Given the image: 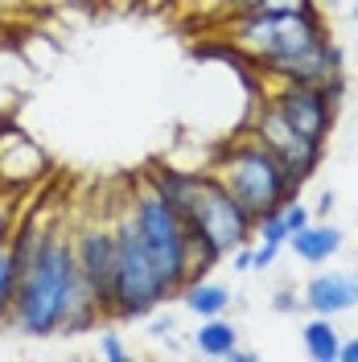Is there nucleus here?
I'll return each mask as SVG.
<instances>
[{
    "label": "nucleus",
    "mask_w": 358,
    "mask_h": 362,
    "mask_svg": "<svg viewBox=\"0 0 358 362\" xmlns=\"http://www.w3.org/2000/svg\"><path fill=\"white\" fill-rule=\"evenodd\" d=\"M337 358H342V362H358V338L342 341V346H337Z\"/></svg>",
    "instance_id": "cd10ccee"
},
{
    "label": "nucleus",
    "mask_w": 358,
    "mask_h": 362,
    "mask_svg": "<svg viewBox=\"0 0 358 362\" xmlns=\"http://www.w3.org/2000/svg\"><path fill=\"white\" fill-rule=\"evenodd\" d=\"M305 309H313L317 317H337L358 305V272H321L305 284L301 296Z\"/></svg>",
    "instance_id": "9b49d317"
},
{
    "label": "nucleus",
    "mask_w": 358,
    "mask_h": 362,
    "mask_svg": "<svg viewBox=\"0 0 358 362\" xmlns=\"http://www.w3.org/2000/svg\"><path fill=\"white\" fill-rule=\"evenodd\" d=\"M330 29L321 8L313 13H268V8H247L231 21V42L255 62V70H272L280 62L301 58L305 49L325 42Z\"/></svg>",
    "instance_id": "7ed1b4c3"
},
{
    "label": "nucleus",
    "mask_w": 358,
    "mask_h": 362,
    "mask_svg": "<svg viewBox=\"0 0 358 362\" xmlns=\"http://www.w3.org/2000/svg\"><path fill=\"white\" fill-rule=\"evenodd\" d=\"M178 329V321H173V313H165V317H153V325H149V334L153 338H169Z\"/></svg>",
    "instance_id": "bb28decb"
},
{
    "label": "nucleus",
    "mask_w": 358,
    "mask_h": 362,
    "mask_svg": "<svg viewBox=\"0 0 358 362\" xmlns=\"http://www.w3.org/2000/svg\"><path fill=\"white\" fill-rule=\"evenodd\" d=\"M210 173L223 181L255 218L268 214V210H280L284 202H292L301 194V185L292 181L284 160L276 157L268 144H260L255 136H243V140L226 144L223 153L214 157Z\"/></svg>",
    "instance_id": "f03ea898"
},
{
    "label": "nucleus",
    "mask_w": 358,
    "mask_h": 362,
    "mask_svg": "<svg viewBox=\"0 0 358 362\" xmlns=\"http://www.w3.org/2000/svg\"><path fill=\"white\" fill-rule=\"evenodd\" d=\"M255 239L260 243H272V247H284L289 243V226L280 218V210H268V214L255 218Z\"/></svg>",
    "instance_id": "a211bd4d"
},
{
    "label": "nucleus",
    "mask_w": 358,
    "mask_h": 362,
    "mask_svg": "<svg viewBox=\"0 0 358 362\" xmlns=\"http://www.w3.org/2000/svg\"><path fill=\"white\" fill-rule=\"evenodd\" d=\"M153 4H165V0H153Z\"/></svg>",
    "instance_id": "72a5a7b5"
},
{
    "label": "nucleus",
    "mask_w": 358,
    "mask_h": 362,
    "mask_svg": "<svg viewBox=\"0 0 358 362\" xmlns=\"http://www.w3.org/2000/svg\"><path fill=\"white\" fill-rule=\"evenodd\" d=\"M132 223L144 239V247L161 268L169 293L181 296V288L194 280V247H190V230L181 223V214L153 189V181L140 177L132 194Z\"/></svg>",
    "instance_id": "423d86ee"
},
{
    "label": "nucleus",
    "mask_w": 358,
    "mask_h": 362,
    "mask_svg": "<svg viewBox=\"0 0 358 362\" xmlns=\"http://www.w3.org/2000/svg\"><path fill=\"white\" fill-rule=\"evenodd\" d=\"M194 346H198L202 354H210V358H226V354L239 346V329H235L223 313L219 317H202L198 334H194Z\"/></svg>",
    "instance_id": "2eb2a0df"
},
{
    "label": "nucleus",
    "mask_w": 358,
    "mask_h": 362,
    "mask_svg": "<svg viewBox=\"0 0 358 362\" xmlns=\"http://www.w3.org/2000/svg\"><path fill=\"white\" fill-rule=\"evenodd\" d=\"M74 259L79 272L87 280L95 305L103 309V317H112V276H115V235L112 226L103 223H87L74 235Z\"/></svg>",
    "instance_id": "1a4fd4ad"
},
{
    "label": "nucleus",
    "mask_w": 358,
    "mask_h": 362,
    "mask_svg": "<svg viewBox=\"0 0 358 362\" xmlns=\"http://www.w3.org/2000/svg\"><path fill=\"white\" fill-rule=\"evenodd\" d=\"M321 4H330V8H334V4H342V0H321Z\"/></svg>",
    "instance_id": "473e14b6"
},
{
    "label": "nucleus",
    "mask_w": 358,
    "mask_h": 362,
    "mask_svg": "<svg viewBox=\"0 0 358 362\" xmlns=\"http://www.w3.org/2000/svg\"><path fill=\"white\" fill-rule=\"evenodd\" d=\"M13 226H17V189L13 185H0V247L8 243Z\"/></svg>",
    "instance_id": "6ab92c4d"
},
{
    "label": "nucleus",
    "mask_w": 358,
    "mask_h": 362,
    "mask_svg": "<svg viewBox=\"0 0 358 362\" xmlns=\"http://www.w3.org/2000/svg\"><path fill=\"white\" fill-rule=\"evenodd\" d=\"M305 350H309V358L317 362H334L337 358V346H342V338H337V329H334V317H317L305 325Z\"/></svg>",
    "instance_id": "dca6fc26"
},
{
    "label": "nucleus",
    "mask_w": 358,
    "mask_h": 362,
    "mask_svg": "<svg viewBox=\"0 0 358 362\" xmlns=\"http://www.w3.org/2000/svg\"><path fill=\"white\" fill-rule=\"evenodd\" d=\"M251 243H255V239H251ZM251 243H243V247H235V251H231V268H235V272H251V268H255Z\"/></svg>",
    "instance_id": "b1692460"
},
{
    "label": "nucleus",
    "mask_w": 358,
    "mask_h": 362,
    "mask_svg": "<svg viewBox=\"0 0 358 362\" xmlns=\"http://www.w3.org/2000/svg\"><path fill=\"white\" fill-rule=\"evenodd\" d=\"M17 284H21V268L13 259L8 243L0 247V325L13 321V300H17Z\"/></svg>",
    "instance_id": "f3484780"
},
{
    "label": "nucleus",
    "mask_w": 358,
    "mask_h": 362,
    "mask_svg": "<svg viewBox=\"0 0 358 362\" xmlns=\"http://www.w3.org/2000/svg\"><path fill=\"white\" fill-rule=\"evenodd\" d=\"M190 247H194V280L206 276L219 259H226L235 247L255 239V214L247 210L210 169L202 173V198L194 218L185 223Z\"/></svg>",
    "instance_id": "20e7f679"
},
{
    "label": "nucleus",
    "mask_w": 358,
    "mask_h": 362,
    "mask_svg": "<svg viewBox=\"0 0 358 362\" xmlns=\"http://www.w3.org/2000/svg\"><path fill=\"white\" fill-rule=\"evenodd\" d=\"M276 251H280V247H272V243H251V255H255V268H272Z\"/></svg>",
    "instance_id": "a878e982"
},
{
    "label": "nucleus",
    "mask_w": 358,
    "mask_h": 362,
    "mask_svg": "<svg viewBox=\"0 0 358 362\" xmlns=\"http://www.w3.org/2000/svg\"><path fill=\"white\" fill-rule=\"evenodd\" d=\"M115 235V276H112V317L115 321H140L157 313L165 300H173L169 284L153 255L144 247L140 230L132 223V210H120L112 223Z\"/></svg>",
    "instance_id": "39448f33"
},
{
    "label": "nucleus",
    "mask_w": 358,
    "mask_h": 362,
    "mask_svg": "<svg viewBox=\"0 0 358 362\" xmlns=\"http://www.w3.org/2000/svg\"><path fill=\"white\" fill-rule=\"evenodd\" d=\"M251 136L260 140V144H268L276 157L284 160V169L292 173L296 185H305V181L317 173V165H321V140H309L305 132H296L284 115L276 112V103L264 99L260 107H255V119H251Z\"/></svg>",
    "instance_id": "0eeeda50"
},
{
    "label": "nucleus",
    "mask_w": 358,
    "mask_h": 362,
    "mask_svg": "<svg viewBox=\"0 0 358 362\" xmlns=\"http://www.w3.org/2000/svg\"><path fill=\"white\" fill-rule=\"evenodd\" d=\"M108 4H115V8H136V4H149V0H108Z\"/></svg>",
    "instance_id": "7c9ffc66"
},
{
    "label": "nucleus",
    "mask_w": 358,
    "mask_h": 362,
    "mask_svg": "<svg viewBox=\"0 0 358 362\" xmlns=\"http://www.w3.org/2000/svg\"><path fill=\"white\" fill-rule=\"evenodd\" d=\"M181 300H185V309L194 317H219L231 309V288H223V284H214V280H206V276H198V280H190L185 288H181Z\"/></svg>",
    "instance_id": "4468645a"
},
{
    "label": "nucleus",
    "mask_w": 358,
    "mask_h": 362,
    "mask_svg": "<svg viewBox=\"0 0 358 362\" xmlns=\"http://www.w3.org/2000/svg\"><path fill=\"white\" fill-rule=\"evenodd\" d=\"M202 173L206 169H173V165H153L144 177L153 181V189H157L165 202L173 206L181 214V223H190L194 218V210H198V198H202Z\"/></svg>",
    "instance_id": "f8f14e48"
},
{
    "label": "nucleus",
    "mask_w": 358,
    "mask_h": 362,
    "mask_svg": "<svg viewBox=\"0 0 358 362\" xmlns=\"http://www.w3.org/2000/svg\"><path fill=\"white\" fill-rule=\"evenodd\" d=\"M255 8H268V13H313L321 4L317 0H260Z\"/></svg>",
    "instance_id": "412c9836"
},
{
    "label": "nucleus",
    "mask_w": 358,
    "mask_h": 362,
    "mask_svg": "<svg viewBox=\"0 0 358 362\" xmlns=\"http://www.w3.org/2000/svg\"><path fill=\"white\" fill-rule=\"evenodd\" d=\"M13 4H21V0H0V8H13Z\"/></svg>",
    "instance_id": "2f4dec72"
},
{
    "label": "nucleus",
    "mask_w": 358,
    "mask_h": 362,
    "mask_svg": "<svg viewBox=\"0 0 358 362\" xmlns=\"http://www.w3.org/2000/svg\"><path fill=\"white\" fill-rule=\"evenodd\" d=\"M226 358H231V362H255V350H243V346H235Z\"/></svg>",
    "instance_id": "c756f323"
},
{
    "label": "nucleus",
    "mask_w": 358,
    "mask_h": 362,
    "mask_svg": "<svg viewBox=\"0 0 358 362\" xmlns=\"http://www.w3.org/2000/svg\"><path fill=\"white\" fill-rule=\"evenodd\" d=\"M289 247L305 264H325L330 255L342 251V230L330 223H309V226H301L296 235H289Z\"/></svg>",
    "instance_id": "ddd939ff"
},
{
    "label": "nucleus",
    "mask_w": 358,
    "mask_h": 362,
    "mask_svg": "<svg viewBox=\"0 0 358 362\" xmlns=\"http://www.w3.org/2000/svg\"><path fill=\"white\" fill-rule=\"evenodd\" d=\"M99 350H103V358H112V362L128 358V346L120 341V334H103V338H99Z\"/></svg>",
    "instance_id": "4be33fe9"
},
{
    "label": "nucleus",
    "mask_w": 358,
    "mask_h": 362,
    "mask_svg": "<svg viewBox=\"0 0 358 362\" xmlns=\"http://www.w3.org/2000/svg\"><path fill=\"white\" fill-rule=\"evenodd\" d=\"M342 99V83L337 87H296V83H280V90L272 95L276 112L289 119L296 132H305L309 140H321L334 128V112Z\"/></svg>",
    "instance_id": "6e6552de"
},
{
    "label": "nucleus",
    "mask_w": 358,
    "mask_h": 362,
    "mask_svg": "<svg viewBox=\"0 0 358 362\" xmlns=\"http://www.w3.org/2000/svg\"><path fill=\"white\" fill-rule=\"evenodd\" d=\"M210 8H219V13H231V17H239V13H247V8H255L260 0H206Z\"/></svg>",
    "instance_id": "5701e85b"
},
{
    "label": "nucleus",
    "mask_w": 358,
    "mask_h": 362,
    "mask_svg": "<svg viewBox=\"0 0 358 362\" xmlns=\"http://www.w3.org/2000/svg\"><path fill=\"white\" fill-rule=\"evenodd\" d=\"M264 74L280 78V83H296V87H337V83H342V54H337V45L325 37V42H317L313 49H305L301 58L280 62V66L264 70Z\"/></svg>",
    "instance_id": "9d476101"
},
{
    "label": "nucleus",
    "mask_w": 358,
    "mask_h": 362,
    "mask_svg": "<svg viewBox=\"0 0 358 362\" xmlns=\"http://www.w3.org/2000/svg\"><path fill=\"white\" fill-rule=\"evenodd\" d=\"M280 218H284V226H289V235H296L301 226H309V223H313V214H309V206H301L296 198L280 206Z\"/></svg>",
    "instance_id": "aec40b11"
},
{
    "label": "nucleus",
    "mask_w": 358,
    "mask_h": 362,
    "mask_svg": "<svg viewBox=\"0 0 358 362\" xmlns=\"http://www.w3.org/2000/svg\"><path fill=\"white\" fill-rule=\"evenodd\" d=\"M79 259H74V235L62 226H42L37 251L21 272L17 300H13V329L25 338H54L62 329V300L67 288L79 280Z\"/></svg>",
    "instance_id": "f257e3e1"
},
{
    "label": "nucleus",
    "mask_w": 358,
    "mask_h": 362,
    "mask_svg": "<svg viewBox=\"0 0 358 362\" xmlns=\"http://www.w3.org/2000/svg\"><path fill=\"white\" fill-rule=\"evenodd\" d=\"M296 305H301V300H296L292 288H280V293L272 296V309H276V313H296Z\"/></svg>",
    "instance_id": "393cba45"
},
{
    "label": "nucleus",
    "mask_w": 358,
    "mask_h": 362,
    "mask_svg": "<svg viewBox=\"0 0 358 362\" xmlns=\"http://www.w3.org/2000/svg\"><path fill=\"white\" fill-rule=\"evenodd\" d=\"M334 206H337V194H334V189H325V194L317 198V214H330Z\"/></svg>",
    "instance_id": "c85d7f7f"
}]
</instances>
